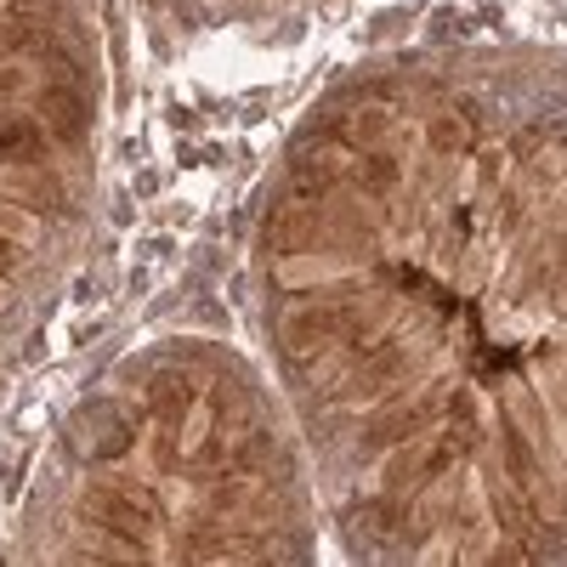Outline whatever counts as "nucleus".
<instances>
[{
    "instance_id": "nucleus-1",
    "label": "nucleus",
    "mask_w": 567,
    "mask_h": 567,
    "mask_svg": "<svg viewBox=\"0 0 567 567\" xmlns=\"http://www.w3.org/2000/svg\"><path fill=\"white\" fill-rule=\"evenodd\" d=\"M471 443H477V414H449L443 437L414 443V449H403V454H392L381 465V488L386 494H425V488H437L449 471L471 454Z\"/></svg>"
},
{
    "instance_id": "nucleus-2",
    "label": "nucleus",
    "mask_w": 567,
    "mask_h": 567,
    "mask_svg": "<svg viewBox=\"0 0 567 567\" xmlns=\"http://www.w3.org/2000/svg\"><path fill=\"white\" fill-rule=\"evenodd\" d=\"M80 516L91 528H103V534H125V539H136V545H148V534H154V511L142 505L131 488H120V483H97V488H85L80 494Z\"/></svg>"
},
{
    "instance_id": "nucleus-3",
    "label": "nucleus",
    "mask_w": 567,
    "mask_h": 567,
    "mask_svg": "<svg viewBox=\"0 0 567 567\" xmlns=\"http://www.w3.org/2000/svg\"><path fill=\"white\" fill-rule=\"evenodd\" d=\"M34 109H40V120H45V131H52L63 148H85V131H91V97L80 85H69V80H45L40 91H34Z\"/></svg>"
},
{
    "instance_id": "nucleus-4",
    "label": "nucleus",
    "mask_w": 567,
    "mask_h": 567,
    "mask_svg": "<svg viewBox=\"0 0 567 567\" xmlns=\"http://www.w3.org/2000/svg\"><path fill=\"white\" fill-rule=\"evenodd\" d=\"M432 420H443V403H409V409H386V414H374L363 420V432H358V449L363 454H392L398 443L420 437Z\"/></svg>"
},
{
    "instance_id": "nucleus-5",
    "label": "nucleus",
    "mask_w": 567,
    "mask_h": 567,
    "mask_svg": "<svg viewBox=\"0 0 567 567\" xmlns=\"http://www.w3.org/2000/svg\"><path fill=\"white\" fill-rule=\"evenodd\" d=\"M74 432H85V454L91 460H103V465H114V460H125L131 449H136V437H142V425L131 420V414H120V409H91Z\"/></svg>"
},
{
    "instance_id": "nucleus-6",
    "label": "nucleus",
    "mask_w": 567,
    "mask_h": 567,
    "mask_svg": "<svg viewBox=\"0 0 567 567\" xmlns=\"http://www.w3.org/2000/svg\"><path fill=\"white\" fill-rule=\"evenodd\" d=\"M0 199H12L18 210H34L40 221L45 216H63L74 199L58 171H29V176H0Z\"/></svg>"
},
{
    "instance_id": "nucleus-7",
    "label": "nucleus",
    "mask_w": 567,
    "mask_h": 567,
    "mask_svg": "<svg viewBox=\"0 0 567 567\" xmlns=\"http://www.w3.org/2000/svg\"><path fill=\"white\" fill-rule=\"evenodd\" d=\"M414 374V358L403 352V347H381V352H369L363 363H358V374H352V392L358 398H386L392 386H403Z\"/></svg>"
},
{
    "instance_id": "nucleus-8",
    "label": "nucleus",
    "mask_w": 567,
    "mask_h": 567,
    "mask_svg": "<svg viewBox=\"0 0 567 567\" xmlns=\"http://www.w3.org/2000/svg\"><path fill=\"white\" fill-rule=\"evenodd\" d=\"M45 45H52V34H45V23L34 12H0V63H18V58H40Z\"/></svg>"
},
{
    "instance_id": "nucleus-9",
    "label": "nucleus",
    "mask_w": 567,
    "mask_h": 567,
    "mask_svg": "<svg viewBox=\"0 0 567 567\" xmlns=\"http://www.w3.org/2000/svg\"><path fill=\"white\" fill-rule=\"evenodd\" d=\"M45 154V131L29 114L0 109V165H34Z\"/></svg>"
},
{
    "instance_id": "nucleus-10",
    "label": "nucleus",
    "mask_w": 567,
    "mask_h": 567,
    "mask_svg": "<svg viewBox=\"0 0 567 567\" xmlns=\"http://www.w3.org/2000/svg\"><path fill=\"white\" fill-rule=\"evenodd\" d=\"M347 176L363 187V194H392V187L403 182V159L392 148H352Z\"/></svg>"
},
{
    "instance_id": "nucleus-11",
    "label": "nucleus",
    "mask_w": 567,
    "mask_h": 567,
    "mask_svg": "<svg viewBox=\"0 0 567 567\" xmlns=\"http://www.w3.org/2000/svg\"><path fill=\"white\" fill-rule=\"evenodd\" d=\"M425 136H432V148L454 154V148H465V142H471V125L454 120V114H443V120H432V131H425Z\"/></svg>"
},
{
    "instance_id": "nucleus-12",
    "label": "nucleus",
    "mask_w": 567,
    "mask_h": 567,
    "mask_svg": "<svg viewBox=\"0 0 567 567\" xmlns=\"http://www.w3.org/2000/svg\"><path fill=\"white\" fill-rule=\"evenodd\" d=\"M18 267H23V245L12 239L7 227H0V284H7V278H18Z\"/></svg>"
},
{
    "instance_id": "nucleus-13",
    "label": "nucleus",
    "mask_w": 567,
    "mask_h": 567,
    "mask_svg": "<svg viewBox=\"0 0 567 567\" xmlns=\"http://www.w3.org/2000/svg\"><path fill=\"white\" fill-rule=\"evenodd\" d=\"M23 91V69L18 63H0V109H7V97H18Z\"/></svg>"
},
{
    "instance_id": "nucleus-14",
    "label": "nucleus",
    "mask_w": 567,
    "mask_h": 567,
    "mask_svg": "<svg viewBox=\"0 0 567 567\" xmlns=\"http://www.w3.org/2000/svg\"><path fill=\"white\" fill-rule=\"evenodd\" d=\"M148 256H154V261L171 256V239H148V245H142V261H148Z\"/></svg>"
},
{
    "instance_id": "nucleus-15",
    "label": "nucleus",
    "mask_w": 567,
    "mask_h": 567,
    "mask_svg": "<svg viewBox=\"0 0 567 567\" xmlns=\"http://www.w3.org/2000/svg\"><path fill=\"white\" fill-rule=\"evenodd\" d=\"M12 7H18V12H34V7H45V0H12Z\"/></svg>"
}]
</instances>
